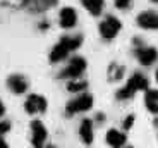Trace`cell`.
<instances>
[{
	"label": "cell",
	"instance_id": "obj_1",
	"mask_svg": "<svg viewBox=\"0 0 158 148\" xmlns=\"http://www.w3.org/2000/svg\"><path fill=\"white\" fill-rule=\"evenodd\" d=\"M81 43H83V38H81L79 35L77 36H64L62 40L52 48L50 60H52V62H60V60H64L65 57L69 55V52H72V50L79 48V45H81Z\"/></svg>",
	"mask_w": 158,
	"mask_h": 148
},
{
	"label": "cell",
	"instance_id": "obj_2",
	"mask_svg": "<svg viewBox=\"0 0 158 148\" xmlns=\"http://www.w3.org/2000/svg\"><path fill=\"white\" fill-rule=\"evenodd\" d=\"M93 107V96L89 93H83L77 98L71 100L67 104V114H77V112H86Z\"/></svg>",
	"mask_w": 158,
	"mask_h": 148
},
{
	"label": "cell",
	"instance_id": "obj_3",
	"mask_svg": "<svg viewBox=\"0 0 158 148\" xmlns=\"http://www.w3.org/2000/svg\"><path fill=\"white\" fill-rule=\"evenodd\" d=\"M84 71H86V60H84L83 57H74V59L67 64V67L60 72V78L76 79V78H79Z\"/></svg>",
	"mask_w": 158,
	"mask_h": 148
},
{
	"label": "cell",
	"instance_id": "obj_4",
	"mask_svg": "<svg viewBox=\"0 0 158 148\" xmlns=\"http://www.w3.org/2000/svg\"><path fill=\"white\" fill-rule=\"evenodd\" d=\"M120 28H122L120 21L114 16H108L102 21V24H100V35H102L103 38H107V40H112V38L120 31Z\"/></svg>",
	"mask_w": 158,
	"mask_h": 148
},
{
	"label": "cell",
	"instance_id": "obj_5",
	"mask_svg": "<svg viewBox=\"0 0 158 148\" xmlns=\"http://www.w3.org/2000/svg\"><path fill=\"white\" fill-rule=\"evenodd\" d=\"M24 108L28 114H40L47 110V100L45 96L41 95H29L26 104H24Z\"/></svg>",
	"mask_w": 158,
	"mask_h": 148
},
{
	"label": "cell",
	"instance_id": "obj_6",
	"mask_svg": "<svg viewBox=\"0 0 158 148\" xmlns=\"http://www.w3.org/2000/svg\"><path fill=\"white\" fill-rule=\"evenodd\" d=\"M45 140H47V128L43 126L41 121H33L31 122V141L36 148L43 146Z\"/></svg>",
	"mask_w": 158,
	"mask_h": 148
},
{
	"label": "cell",
	"instance_id": "obj_7",
	"mask_svg": "<svg viewBox=\"0 0 158 148\" xmlns=\"http://www.w3.org/2000/svg\"><path fill=\"white\" fill-rule=\"evenodd\" d=\"M136 55H138V60L143 66H150L158 59V52H156V48H153V47L138 48V50H136Z\"/></svg>",
	"mask_w": 158,
	"mask_h": 148
},
{
	"label": "cell",
	"instance_id": "obj_8",
	"mask_svg": "<svg viewBox=\"0 0 158 148\" xmlns=\"http://www.w3.org/2000/svg\"><path fill=\"white\" fill-rule=\"evenodd\" d=\"M138 24L144 29H158V14L156 12H143L138 16Z\"/></svg>",
	"mask_w": 158,
	"mask_h": 148
},
{
	"label": "cell",
	"instance_id": "obj_9",
	"mask_svg": "<svg viewBox=\"0 0 158 148\" xmlns=\"http://www.w3.org/2000/svg\"><path fill=\"white\" fill-rule=\"evenodd\" d=\"M76 23H77V14L72 7H64L60 11V26L65 29L69 28H74Z\"/></svg>",
	"mask_w": 158,
	"mask_h": 148
},
{
	"label": "cell",
	"instance_id": "obj_10",
	"mask_svg": "<svg viewBox=\"0 0 158 148\" xmlns=\"http://www.w3.org/2000/svg\"><path fill=\"white\" fill-rule=\"evenodd\" d=\"M127 86H129L132 91H141V90H148V79L144 74H141V72H134L132 76L129 78V81H127Z\"/></svg>",
	"mask_w": 158,
	"mask_h": 148
},
{
	"label": "cell",
	"instance_id": "obj_11",
	"mask_svg": "<svg viewBox=\"0 0 158 148\" xmlns=\"http://www.w3.org/2000/svg\"><path fill=\"white\" fill-rule=\"evenodd\" d=\"M7 86L10 88V91L21 95V93H24L28 90V81L24 79L23 76H19V74H14V76H10L7 79Z\"/></svg>",
	"mask_w": 158,
	"mask_h": 148
},
{
	"label": "cell",
	"instance_id": "obj_12",
	"mask_svg": "<svg viewBox=\"0 0 158 148\" xmlns=\"http://www.w3.org/2000/svg\"><path fill=\"white\" fill-rule=\"evenodd\" d=\"M107 143L114 148L124 146V143H126V134L117 131V129H110V131L107 133Z\"/></svg>",
	"mask_w": 158,
	"mask_h": 148
},
{
	"label": "cell",
	"instance_id": "obj_13",
	"mask_svg": "<svg viewBox=\"0 0 158 148\" xmlns=\"http://www.w3.org/2000/svg\"><path fill=\"white\" fill-rule=\"evenodd\" d=\"M79 136H81V140L86 145H89L93 141V122L89 119H84L81 122V126H79Z\"/></svg>",
	"mask_w": 158,
	"mask_h": 148
},
{
	"label": "cell",
	"instance_id": "obj_14",
	"mask_svg": "<svg viewBox=\"0 0 158 148\" xmlns=\"http://www.w3.org/2000/svg\"><path fill=\"white\" fill-rule=\"evenodd\" d=\"M144 104H146V108L150 112L158 114V90H146Z\"/></svg>",
	"mask_w": 158,
	"mask_h": 148
},
{
	"label": "cell",
	"instance_id": "obj_15",
	"mask_svg": "<svg viewBox=\"0 0 158 148\" xmlns=\"http://www.w3.org/2000/svg\"><path fill=\"white\" fill-rule=\"evenodd\" d=\"M81 4L88 9L89 14L93 16H100L103 11V4H105V0H81Z\"/></svg>",
	"mask_w": 158,
	"mask_h": 148
},
{
	"label": "cell",
	"instance_id": "obj_16",
	"mask_svg": "<svg viewBox=\"0 0 158 148\" xmlns=\"http://www.w3.org/2000/svg\"><path fill=\"white\" fill-rule=\"evenodd\" d=\"M86 86H88L86 81H79L77 78H76V79L69 81L67 90H69V91H72V93H76V91H83V90H86Z\"/></svg>",
	"mask_w": 158,
	"mask_h": 148
},
{
	"label": "cell",
	"instance_id": "obj_17",
	"mask_svg": "<svg viewBox=\"0 0 158 148\" xmlns=\"http://www.w3.org/2000/svg\"><path fill=\"white\" fill-rule=\"evenodd\" d=\"M122 74H124V67H122V66L112 64L110 69H108V76H110V79H120Z\"/></svg>",
	"mask_w": 158,
	"mask_h": 148
},
{
	"label": "cell",
	"instance_id": "obj_18",
	"mask_svg": "<svg viewBox=\"0 0 158 148\" xmlns=\"http://www.w3.org/2000/svg\"><path fill=\"white\" fill-rule=\"evenodd\" d=\"M132 96H134V91H132L127 84L117 91V98H118V100H129V98H132Z\"/></svg>",
	"mask_w": 158,
	"mask_h": 148
},
{
	"label": "cell",
	"instance_id": "obj_19",
	"mask_svg": "<svg viewBox=\"0 0 158 148\" xmlns=\"http://www.w3.org/2000/svg\"><path fill=\"white\" fill-rule=\"evenodd\" d=\"M132 124H134V116H127L122 126H124V129H131V128H132Z\"/></svg>",
	"mask_w": 158,
	"mask_h": 148
},
{
	"label": "cell",
	"instance_id": "obj_20",
	"mask_svg": "<svg viewBox=\"0 0 158 148\" xmlns=\"http://www.w3.org/2000/svg\"><path fill=\"white\" fill-rule=\"evenodd\" d=\"M9 129H10V122H7V121H2V122H0V136H2V134H5Z\"/></svg>",
	"mask_w": 158,
	"mask_h": 148
},
{
	"label": "cell",
	"instance_id": "obj_21",
	"mask_svg": "<svg viewBox=\"0 0 158 148\" xmlns=\"http://www.w3.org/2000/svg\"><path fill=\"white\" fill-rule=\"evenodd\" d=\"M115 5L118 9H127L131 5V0H115Z\"/></svg>",
	"mask_w": 158,
	"mask_h": 148
},
{
	"label": "cell",
	"instance_id": "obj_22",
	"mask_svg": "<svg viewBox=\"0 0 158 148\" xmlns=\"http://www.w3.org/2000/svg\"><path fill=\"white\" fill-rule=\"evenodd\" d=\"M0 148H9V146H7V143H5L4 140H2V136H0Z\"/></svg>",
	"mask_w": 158,
	"mask_h": 148
},
{
	"label": "cell",
	"instance_id": "obj_23",
	"mask_svg": "<svg viewBox=\"0 0 158 148\" xmlns=\"http://www.w3.org/2000/svg\"><path fill=\"white\" fill-rule=\"evenodd\" d=\"M4 112H5V107L2 104V100H0V116H4Z\"/></svg>",
	"mask_w": 158,
	"mask_h": 148
},
{
	"label": "cell",
	"instance_id": "obj_24",
	"mask_svg": "<svg viewBox=\"0 0 158 148\" xmlns=\"http://www.w3.org/2000/svg\"><path fill=\"white\" fill-rule=\"evenodd\" d=\"M40 148H55V146H40Z\"/></svg>",
	"mask_w": 158,
	"mask_h": 148
},
{
	"label": "cell",
	"instance_id": "obj_25",
	"mask_svg": "<svg viewBox=\"0 0 158 148\" xmlns=\"http://www.w3.org/2000/svg\"><path fill=\"white\" fill-rule=\"evenodd\" d=\"M156 81H158V71H156Z\"/></svg>",
	"mask_w": 158,
	"mask_h": 148
},
{
	"label": "cell",
	"instance_id": "obj_26",
	"mask_svg": "<svg viewBox=\"0 0 158 148\" xmlns=\"http://www.w3.org/2000/svg\"><path fill=\"white\" fill-rule=\"evenodd\" d=\"M124 148H132V146H124Z\"/></svg>",
	"mask_w": 158,
	"mask_h": 148
},
{
	"label": "cell",
	"instance_id": "obj_27",
	"mask_svg": "<svg viewBox=\"0 0 158 148\" xmlns=\"http://www.w3.org/2000/svg\"><path fill=\"white\" fill-rule=\"evenodd\" d=\"M153 2H158V0H153Z\"/></svg>",
	"mask_w": 158,
	"mask_h": 148
}]
</instances>
